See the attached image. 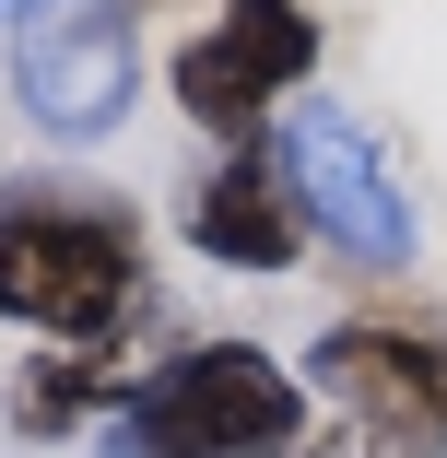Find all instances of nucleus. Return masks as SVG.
<instances>
[{
  "mask_svg": "<svg viewBox=\"0 0 447 458\" xmlns=\"http://www.w3.org/2000/svg\"><path fill=\"white\" fill-rule=\"evenodd\" d=\"M306 377L259 341H176L95 423V458H306Z\"/></svg>",
  "mask_w": 447,
  "mask_h": 458,
  "instance_id": "f03ea898",
  "label": "nucleus"
},
{
  "mask_svg": "<svg viewBox=\"0 0 447 458\" xmlns=\"http://www.w3.org/2000/svg\"><path fill=\"white\" fill-rule=\"evenodd\" d=\"M271 165H283V200L306 224V247H330L341 270H365V283H400L424 259V212H412V176L389 165V141L330 106V95H295L271 118Z\"/></svg>",
  "mask_w": 447,
  "mask_h": 458,
  "instance_id": "7ed1b4c3",
  "label": "nucleus"
},
{
  "mask_svg": "<svg viewBox=\"0 0 447 458\" xmlns=\"http://www.w3.org/2000/svg\"><path fill=\"white\" fill-rule=\"evenodd\" d=\"M0 318L59 341V352H107L153 318V224L142 200L95 189V176H13L0 189Z\"/></svg>",
  "mask_w": 447,
  "mask_h": 458,
  "instance_id": "f257e3e1",
  "label": "nucleus"
},
{
  "mask_svg": "<svg viewBox=\"0 0 447 458\" xmlns=\"http://www.w3.org/2000/svg\"><path fill=\"white\" fill-rule=\"evenodd\" d=\"M118 400H130V341H107V352H59V341H36L24 377H13V400H0V423H13L24 446H59V435H95Z\"/></svg>",
  "mask_w": 447,
  "mask_h": 458,
  "instance_id": "6e6552de",
  "label": "nucleus"
},
{
  "mask_svg": "<svg viewBox=\"0 0 447 458\" xmlns=\"http://www.w3.org/2000/svg\"><path fill=\"white\" fill-rule=\"evenodd\" d=\"M13 95L36 141H107L142 95V0H71L13 36Z\"/></svg>",
  "mask_w": 447,
  "mask_h": 458,
  "instance_id": "423d86ee",
  "label": "nucleus"
},
{
  "mask_svg": "<svg viewBox=\"0 0 447 458\" xmlns=\"http://www.w3.org/2000/svg\"><path fill=\"white\" fill-rule=\"evenodd\" d=\"M47 13H71V0H0V24H47Z\"/></svg>",
  "mask_w": 447,
  "mask_h": 458,
  "instance_id": "1a4fd4ad",
  "label": "nucleus"
},
{
  "mask_svg": "<svg viewBox=\"0 0 447 458\" xmlns=\"http://www.w3.org/2000/svg\"><path fill=\"white\" fill-rule=\"evenodd\" d=\"M176 235H189L212 270H295V259H306V224H295V200H283L271 141L212 153V165L189 176V200H176Z\"/></svg>",
  "mask_w": 447,
  "mask_h": 458,
  "instance_id": "0eeeda50",
  "label": "nucleus"
},
{
  "mask_svg": "<svg viewBox=\"0 0 447 458\" xmlns=\"http://www.w3.org/2000/svg\"><path fill=\"white\" fill-rule=\"evenodd\" d=\"M306 400H330L365 446L389 458H447V318L412 306H353L306 341Z\"/></svg>",
  "mask_w": 447,
  "mask_h": 458,
  "instance_id": "20e7f679",
  "label": "nucleus"
},
{
  "mask_svg": "<svg viewBox=\"0 0 447 458\" xmlns=\"http://www.w3.org/2000/svg\"><path fill=\"white\" fill-rule=\"evenodd\" d=\"M306 71H318V0H224V13L165 59V95H176V118L201 141L247 153L306 95Z\"/></svg>",
  "mask_w": 447,
  "mask_h": 458,
  "instance_id": "39448f33",
  "label": "nucleus"
}]
</instances>
